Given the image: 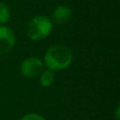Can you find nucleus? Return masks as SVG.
<instances>
[{
  "instance_id": "nucleus-4",
  "label": "nucleus",
  "mask_w": 120,
  "mask_h": 120,
  "mask_svg": "<svg viewBox=\"0 0 120 120\" xmlns=\"http://www.w3.org/2000/svg\"><path fill=\"white\" fill-rule=\"evenodd\" d=\"M16 42V36L13 30L5 25H0V55L11 52Z\"/></svg>"
},
{
  "instance_id": "nucleus-9",
  "label": "nucleus",
  "mask_w": 120,
  "mask_h": 120,
  "mask_svg": "<svg viewBox=\"0 0 120 120\" xmlns=\"http://www.w3.org/2000/svg\"><path fill=\"white\" fill-rule=\"evenodd\" d=\"M119 110H120V108L117 106V109H116V120H119Z\"/></svg>"
},
{
  "instance_id": "nucleus-1",
  "label": "nucleus",
  "mask_w": 120,
  "mask_h": 120,
  "mask_svg": "<svg viewBox=\"0 0 120 120\" xmlns=\"http://www.w3.org/2000/svg\"><path fill=\"white\" fill-rule=\"evenodd\" d=\"M73 62V53L65 45H53L44 54V65L53 72L61 71L71 65Z\"/></svg>"
},
{
  "instance_id": "nucleus-7",
  "label": "nucleus",
  "mask_w": 120,
  "mask_h": 120,
  "mask_svg": "<svg viewBox=\"0 0 120 120\" xmlns=\"http://www.w3.org/2000/svg\"><path fill=\"white\" fill-rule=\"evenodd\" d=\"M11 18V12L8 4L4 2H0V24L3 25L10 20Z\"/></svg>"
},
{
  "instance_id": "nucleus-5",
  "label": "nucleus",
  "mask_w": 120,
  "mask_h": 120,
  "mask_svg": "<svg viewBox=\"0 0 120 120\" xmlns=\"http://www.w3.org/2000/svg\"><path fill=\"white\" fill-rule=\"evenodd\" d=\"M72 17V10L66 5H58L52 14V19L55 23L63 24L66 23Z\"/></svg>"
},
{
  "instance_id": "nucleus-8",
  "label": "nucleus",
  "mask_w": 120,
  "mask_h": 120,
  "mask_svg": "<svg viewBox=\"0 0 120 120\" xmlns=\"http://www.w3.org/2000/svg\"><path fill=\"white\" fill-rule=\"evenodd\" d=\"M20 120H46V119L39 114H34V113H32V114L24 115Z\"/></svg>"
},
{
  "instance_id": "nucleus-2",
  "label": "nucleus",
  "mask_w": 120,
  "mask_h": 120,
  "mask_svg": "<svg viewBox=\"0 0 120 120\" xmlns=\"http://www.w3.org/2000/svg\"><path fill=\"white\" fill-rule=\"evenodd\" d=\"M53 30V21L44 15L35 16L26 25V35L33 41H40L49 37Z\"/></svg>"
},
{
  "instance_id": "nucleus-6",
  "label": "nucleus",
  "mask_w": 120,
  "mask_h": 120,
  "mask_svg": "<svg viewBox=\"0 0 120 120\" xmlns=\"http://www.w3.org/2000/svg\"><path fill=\"white\" fill-rule=\"evenodd\" d=\"M55 79V75L54 72L51 70H43L42 73L39 75V81L41 86L43 87H49L53 82H54Z\"/></svg>"
},
{
  "instance_id": "nucleus-3",
  "label": "nucleus",
  "mask_w": 120,
  "mask_h": 120,
  "mask_svg": "<svg viewBox=\"0 0 120 120\" xmlns=\"http://www.w3.org/2000/svg\"><path fill=\"white\" fill-rule=\"evenodd\" d=\"M42 71H43V61L38 57H30L24 59L20 65L21 74L29 79L39 77Z\"/></svg>"
}]
</instances>
